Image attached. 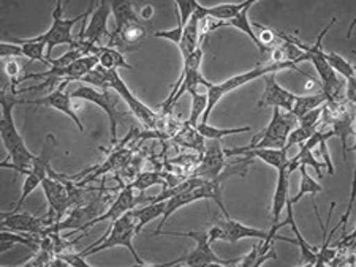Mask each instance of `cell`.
<instances>
[{
	"mask_svg": "<svg viewBox=\"0 0 356 267\" xmlns=\"http://www.w3.org/2000/svg\"><path fill=\"white\" fill-rule=\"evenodd\" d=\"M184 236L191 237L197 242V247H195L192 252L184 255V257L171 261L168 264H162L163 267H171V266H186V267H209V266H222V267H229L236 264L238 259H220L212 250V246L209 243V234L208 231H188V232H176L170 231L165 232V236ZM241 259V258H239Z\"/></svg>",
	"mask_w": 356,
	"mask_h": 267,
	"instance_id": "obj_4",
	"label": "cell"
},
{
	"mask_svg": "<svg viewBox=\"0 0 356 267\" xmlns=\"http://www.w3.org/2000/svg\"><path fill=\"white\" fill-rule=\"evenodd\" d=\"M131 210H129L127 214H124L120 218L114 220L111 228L106 231L105 236L99 239L94 246L88 247L79 253H81L83 257H90V255L103 252V250H108L113 247H124L131 253V257H134L135 263L138 266H146L145 261L138 257L136 250L134 247V237L136 236V221H135L134 214H131Z\"/></svg>",
	"mask_w": 356,
	"mask_h": 267,
	"instance_id": "obj_3",
	"label": "cell"
},
{
	"mask_svg": "<svg viewBox=\"0 0 356 267\" xmlns=\"http://www.w3.org/2000/svg\"><path fill=\"white\" fill-rule=\"evenodd\" d=\"M326 101L328 100H326V96L323 92H321V90L318 94H314V95H306V96L296 95V100H295V103H293L291 112L296 119H300L306 114V112L315 110V107L323 106Z\"/></svg>",
	"mask_w": 356,
	"mask_h": 267,
	"instance_id": "obj_30",
	"label": "cell"
},
{
	"mask_svg": "<svg viewBox=\"0 0 356 267\" xmlns=\"http://www.w3.org/2000/svg\"><path fill=\"white\" fill-rule=\"evenodd\" d=\"M57 257H60L62 259H65L68 264H70V267H92L90 263H88L86 261V257H83L81 253L74 255V253H60L57 255Z\"/></svg>",
	"mask_w": 356,
	"mask_h": 267,
	"instance_id": "obj_43",
	"label": "cell"
},
{
	"mask_svg": "<svg viewBox=\"0 0 356 267\" xmlns=\"http://www.w3.org/2000/svg\"><path fill=\"white\" fill-rule=\"evenodd\" d=\"M182 33H184V29L179 24H177V27H175V29H171V31H159V32H156V33H154V37L170 40V42L179 44L181 38H182Z\"/></svg>",
	"mask_w": 356,
	"mask_h": 267,
	"instance_id": "obj_42",
	"label": "cell"
},
{
	"mask_svg": "<svg viewBox=\"0 0 356 267\" xmlns=\"http://www.w3.org/2000/svg\"><path fill=\"white\" fill-rule=\"evenodd\" d=\"M62 7H64V2H62V0H57L56 7L53 10V24H51L48 32H44L43 35L37 37L38 42L46 44V60L48 62L53 60V58H51L53 48L59 46V44H68L70 49L78 48V42H74L72 29L78 21L89 18V15H92V10H94V3L90 5V8L86 11V13L79 15V16H76V18H72V19L62 18V13H64V8Z\"/></svg>",
	"mask_w": 356,
	"mask_h": 267,
	"instance_id": "obj_6",
	"label": "cell"
},
{
	"mask_svg": "<svg viewBox=\"0 0 356 267\" xmlns=\"http://www.w3.org/2000/svg\"><path fill=\"white\" fill-rule=\"evenodd\" d=\"M134 187H131L130 184L125 185L122 190H120V193L116 198V201H114L111 204V207L106 210L105 214H100L99 217H97L95 220H92L89 223V228L90 226H94L97 223H102V221H114L122 217L124 214H127L129 210L135 209L136 204L140 203V200H136L135 195H134Z\"/></svg>",
	"mask_w": 356,
	"mask_h": 267,
	"instance_id": "obj_19",
	"label": "cell"
},
{
	"mask_svg": "<svg viewBox=\"0 0 356 267\" xmlns=\"http://www.w3.org/2000/svg\"><path fill=\"white\" fill-rule=\"evenodd\" d=\"M343 95L347 96V100L350 101V105H355L356 103V81H355V78L347 79L346 92H343Z\"/></svg>",
	"mask_w": 356,
	"mask_h": 267,
	"instance_id": "obj_45",
	"label": "cell"
},
{
	"mask_svg": "<svg viewBox=\"0 0 356 267\" xmlns=\"http://www.w3.org/2000/svg\"><path fill=\"white\" fill-rule=\"evenodd\" d=\"M0 243H2V253L8 252V250L13 248L15 246H26L29 248H32L33 252H38L40 250V237L38 236H33V234H22V232H15V231H7V230H2L0 232Z\"/></svg>",
	"mask_w": 356,
	"mask_h": 267,
	"instance_id": "obj_25",
	"label": "cell"
},
{
	"mask_svg": "<svg viewBox=\"0 0 356 267\" xmlns=\"http://www.w3.org/2000/svg\"><path fill=\"white\" fill-rule=\"evenodd\" d=\"M42 182H43V179L40 178V175L35 174V173H31V174L26 175L24 184H22L21 198H19L18 204H16V206H15L13 212H19L21 207H22V204H24V201H26V198H27L29 195H31V193H32L33 190H37L38 187H42Z\"/></svg>",
	"mask_w": 356,
	"mask_h": 267,
	"instance_id": "obj_35",
	"label": "cell"
},
{
	"mask_svg": "<svg viewBox=\"0 0 356 267\" xmlns=\"http://www.w3.org/2000/svg\"><path fill=\"white\" fill-rule=\"evenodd\" d=\"M152 13H154V8L152 7H145V10L141 11V18H145V19H149L152 16Z\"/></svg>",
	"mask_w": 356,
	"mask_h": 267,
	"instance_id": "obj_46",
	"label": "cell"
},
{
	"mask_svg": "<svg viewBox=\"0 0 356 267\" xmlns=\"http://www.w3.org/2000/svg\"><path fill=\"white\" fill-rule=\"evenodd\" d=\"M18 90L5 87L2 90V96H0V103H2V117H0V135H2V141L5 149L8 152V158L0 163L2 168L13 169V171L19 174H31L32 173V163L35 160L37 155L27 149L18 127L15 123L13 117V107L15 105H19Z\"/></svg>",
	"mask_w": 356,
	"mask_h": 267,
	"instance_id": "obj_1",
	"label": "cell"
},
{
	"mask_svg": "<svg viewBox=\"0 0 356 267\" xmlns=\"http://www.w3.org/2000/svg\"><path fill=\"white\" fill-rule=\"evenodd\" d=\"M2 218V230L22 232V234H33L38 237L49 234L48 221L27 212H3L0 215Z\"/></svg>",
	"mask_w": 356,
	"mask_h": 267,
	"instance_id": "obj_13",
	"label": "cell"
},
{
	"mask_svg": "<svg viewBox=\"0 0 356 267\" xmlns=\"http://www.w3.org/2000/svg\"><path fill=\"white\" fill-rule=\"evenodd\" d=\"M177 13L181 16V22L179 26L182 29H186V26L188 24L192 16L195 15V7H197V0H177L175 2Z\"/></svg>",
	"mask_w": 356,
	"mask_h": 267,
	"instance_id": "obj_37",
	"label": "cell"
},
{
	"mask_svg": "<svg viewBox=\"0 0 356 267\" xmlns=\"http://www.w3.org/2000/svg\"><path fill=\"white\" fill-rule=\"evenodd\" d=\"M298 127V119L291 111L273 107V117L268 127L252 138L245 149H284L286 138L293 128Z\"/></svg>",
	"mask_w": 356,
	"mask_h": 267,
	"instance_id": "obj_5",
	"label": "cell"
},
{
	"mask_svg": "<svg viewBox=\"0 0 356 267\" xmlns=\"http://www.w3.org/2000/svg\"><path fill=\"white\" fill-rule=\"evenodd\" d=\"M67 81L60 83L59 87H57L54 92H51L49 95L43 96V98H37V100H19V105H33V106H46V107H53V110L60 111L62 114H65L72 119V121L76 123V127L79 128V132L84 133V127L81 123V119L76 114V110H74L72 96L67 95L64 92V89L67 86Z\"/></svg>",
	"mask_w": 356,
	"mask_h": 267,
	"instance_id": "obj_15",
	"label": "cell"
},
{
	"mask_svg": "<svg viewBox=\"0 0 356 267\" xmlns=\"http://www.w3.org/2000/svg\"><path fill=\"white\" fill-rule=\"evenodd\" d=\"M277 73H271V75L263 76L265 79V92L261 94L260 100H258V107H279L282 111H291L293 103H295L296 95L291 94L290 90L284 89L280 84H277L275 79Z\"/></svg>",
	"mask_w": 356,
	"mask_h": 267,
	"instance_id": "obj_16",
	"label": "cell"
},
{
	"mask_svg": "<svg viewBox=\"0 0 356 267\" xmlns=\"http://www.w3.org/2000/svg\"><path fill=\"white\" fill-rule=\"evenodd\" d=\"M70 96H72V98L90 101V103L100 106L102 110L106 112L108 117H110L111 144L113 146L116 144V141H118V122L125 116V114H120V112L116 110L120 96L116 92H114L113 89L97 90L95 87L86 86V84L79 86L78 89H74L73 92L70 94Z\"/></svg>",
	"mask_w": 356,
	"mask_h": 267,
	"instance_id": "obj_8",
	"label": "cell"
},
{
	"mask_svg": "<svg viewBox=\"0 0 356 267\" xmlns=\"http://www.w3.org/2000/svg\"><path fill=\"white\" fill-rule=\"evenodd\" d=\"M166 207V201H156V203H149L146 206L141 207H135L131 210L134 214L135 221H136V234H140L143 226H146L147 223H151L154 218L162 217Z\"/></svg>",
	"mask_w": 356,
	"mask_h": 267,
	"instance_id": "obj_26",
	"label": "cell"
},
{
	"mask_svg": "<svg viewBox=\"0 0 356 267\" xmlns=\"http://www.w3.org/2000/svg\"><path fill=\"white\" fill-rule=\"evenodd\" d=\"M286 207V214H289V225L291 226L293 230V234H295V241H296V246H300V250H301V266H315V263H317V250H315V247H312L311 243H307L306 239L302 237L301 231L298 230L296 226V221H295V217H293V203L286 201L285 204Z\"/></svg>",
	"mask_w": 356,
	"mask_h": 267,
	"instance_id": "obj_23",
	"label": "cell"
},
{
	"mask_svg": "<svg viewBox=\"0 0 356 267\" xmlns=\"http://www.w3.org/2000/svg\"><path fill=\"white\" fill-rule=\"evenodd\" d=\"M0 55H2V60H8L10 58H24L22 48L18 46V44L8 42L0 43Z\"/></svg>",
	"mask_w": 356,
	"mask_h": 267,
	"instance_id": "obj_39",
	"label": "cell"
},
{
	"mask_svg": "<svg viewBox=\"0 0 356 267\" xmlns=\"http://www.w3.org/2000/svg\"><path fill=\"white\" fill-rule=\"evenodd\" d=\"M225 157H247V158H258L263 163L269 164L271 168L279 169L282 164L289 160L285 149H245V147H233V149H223Z\"/></svg>",
	"mask_w": 356,
	"mask_h": 267,
	"instance_id": "obj_18",
	"label": "cell"
},
{
	"mask_svg": "<svg viewBox=\"0 0 356 267\" xmlns=\"http://www.w3.org/2000/svg\"><path fill=\"white\" fill-rule=\"evenodd\" d=\"M216 225H219L220 228L225 231L227 242H229V243H234V242L241 241V239H247V237L260 239L261 243H260V247H258V258L263 257L265 253H268L269 248H271L274 243V241L269 239L268 231L252 228V226L239 223V221H234L232 218H225V220L216 218Z\"/></svg>",
	"mask_w": 356,
	"mask_h": 267,
	"instance_id": "obj_12",
	"label": "cell"
},
{
	"mask_svg": "<svg viewBox=\"0 0 356 267\" xmlns=\"http://www.w3.org/2000/svg\"><path fill=\"white\" fill-rule=\"evenodd\" d=\"M110 3L111 13L116 18V29L114 31H120L127 24H131V22H140V18L135 13L134 2H130V0H113Z\"/></svg>",
	"mask_w": 356,
	"mask_h": 267,
	"instance_id": "obj_27",
	"label": "cell"
},
{
	"mask_svg": "<svg viewBox=\"0 0 356 267\" xmlns=\"http://www.w3.org/2000/svg\"><path fill=\"white\" fill-rule=\"evenodd\" d=\"M280 70H295L300 73V75L306 76L307 79H312L306 73L301 71V68L298 67L296 64H293L290 60H285V62H280V64H268V65H257L254 70H249V71H244L241 73V75L236 76H232L227 81L219 83V84H212L209 83L208 87H206V95H208V107H206L203 117H201V122L200 123H208V119L211 116V112L214 107L217 106V103L225 96L227 94L233 92V90H236L239 87L245 86L247 83L254 81V79L258 78H263L266 75H271V73H277Z\"/></svg>",
	"mask_w": 356,
	"mask_h": 267,
	"instance_id": "obj_2",
	"label": "cell"
},
{
	"mask_svg": "<svg viewBox=\"0 0 356 267\" xmlns=\"http://www.w3.org/2000/svg\"><path fill=\"white\" fill-rule=\"evenodd\" d=\"M197 132L203 136L204 139H222L223 136L228 135H238V133H245L250 132V127H239V128H217L212 127L209 123H198V127L195 128Z\"/></svg>",
	"mask_w": 356,
	"mask_h": 267,
	"instance_id": "obj_33",
	"label": "cell"
},
{
	"mask_svg": "<svg viewBox=\"0 0 356 267\" xmlns=\"http://www.w3.org/2000/svg\"><path fill=\"white\" fill-rule=\"evenodd\" d=\"M10 42L15 43V44H18V46H21V48H22V54H24V58L31 59V62L40 60V62H43L44 65H49V62L46 60V58H43L44 49H46V44L42 43V42H38L37 37L27 38V40H22V38H11Z\"/></svg>",
	"mask_w": 356,
	"mask_h": 267,
	"instance_id": "obj_29",
	"label": "cell"
},
{
	"mask_svg": "<svg viewBox=\"0 0 356 267\" xmlns=\"http://www.w3.org/2000/svg\"><path fill=\"white\" fill-rule=\"evenodd\" d=\"M252 7H247L244 8L241 13H238L234 18H232L229 21L225 22H217V24H212L209 27V31H214V29H220V27H234V29H238L241 32H244L247 37H249L252 42L257 44V48L260 49V53H266V48H263V44L260 43V40L257 38V33L254 32V27H252V22L249 21V10Z\"/></svg>",
	"mask_w": 356,
	"mask_h": 267,
	"instance_id": "obj_22",
	"label": "cell"
},
{
	"mask_svg": "<svg viewBox=\"0 0 356 267\" xmlns=\"http://www.w3.org/2000/svg\"><path fill=\"white\" fill-rule=\"evenodd\" d=\"M54 255L48 252V250L40 248L35 257H33L29 263H26L24 266H33V267H43V266H49L51 261H53Z\"/></svg>",
	"mask_w": 356,
	"mask_h": 267,
	"instance_id": "obj_41",
	"label": "cell"
},
{
	"mask_svg": "<svg viewBox=\"0 0 356 267\" xmlns=\"http://www.w3.org/2000/svg\"><path fill=\"white\" fill-rule=\"evenodd\" d=\"M42 189L46 195V200H48V214H46L44 220L48 221V225L59 223V221L64 220V215L72 206L70 203V195H68V190L64 184V180L53 179V178H44L42 182Z\"/></svg>",
	"mask_w": 356,
	"mask_h": 267,
	"instance_id": "obj_11",
	"label": "cell"
},
{
	"mask_svg": "<svg viewBox=\"0 0 356 267\" xmlns=\"http://www.w3.org/2000/svg\"><path fill=\"white\" fill-rule=\"evenodd\" d=\"M201 19H203V18H200V16L195 13L191 18V21H188V24L186 26V29H184L181 43L177 44V46H179V49H181L182 62L200 48V35H201V33H200V22H201Z\"/></svg>",
	"mask_w": 356,
	"mask_h": 267,
	"instance_id": "obj_24",
	"label": "cell"
},
{
	"mask_svg": "<svg viewBox=\"0 0 356 267\" xmlns=\"http://www.w3.org/2000/svg\"><path fill=\"white\" fill-rule=\"evenodd\" d=\"M298 169H300V173H301V184H300V191L296 193V196L290 198V201L293 204L300 203L302 200V196H306V195L315 196L317 193L323 191V187H321L317 180L311 178V174L307 173V169H306V166H304V164H301V166Z\"/></svg>",
	"mask_w": 356,
	"mask_h": 267,
	"instance_id": "obj_31",
	"label": "cell"
},
{
	"mask_svg": "<svg viewBox=\"0 0 356 267\" xmlns=\"http://www.w3.org/2000/svg\"><path fill=\"white\" fill-rule=\"evenodd\" d=\"M110 2L102 0V2L97 5V8L94 3V10H92V15L89 18V24L81 31V37H79V40L89 44H94V46H100L103 37H111V33L108 32V19H110Z\"/></svg>",
	"mask_w": 356,
	"mask_h": 267,
	"instance_id": "obj_14",
	"label": "cell"
},
{
	"mask_svg": "<svg viewBox=\"0 0 356 267\" xmlns=\"http://www.w3.org/2000/svg\"><path fill=\"white\" fill-rule=\"evenodd\" d=\"M201 62H203V49L200 46L193 54L188 55V58L182 62V75L179 76V81L175 84L168 98H166V101L162 105L163 112H170L171 107L175 106L176 101L179 100L184 94L193 92V90H197L200 86L208 87L209 81L204 79V76L200 73Z\"/></svg>",
	"mask_w": 356,
	"mask_h": 267,
	"instance_id": "obj_7",
	"label": "cell"
},
{
	"mask_svg": "<svg viewBox=\"0 0 356 267\" xmlns=\"http://www.w3.org/2000/svg\"><path fill=\"white\" fill-rule=\"evenodd\" d=\"M99 65L105 70H118V68H127V70H134L127 60L124 59V54L120 51L108 46H102L99 55Z\"/></svg>",
	"mask_w": 356,
	"mask_h": 267,
	"instance_id": "obj_28",
	"label": "cell"
},
{
	"mask_svg": "<svg viewBox=\"0 0 356 267\" xmlns=\"http://www.w3.org/2000/svg\"><path fill=\"white\" fill-rule=\"evenodd\" d=\"M323 106L315 107V110L306 112V114H304L302 117L298 119V125H300V127H302V128L317 130L318 128V121L321 117V112H323Z\"/></svg>",
	"mask_w": 356,
	"mask_h": 267,
	"instance_id": "obj_38",
	"label": "cell"
},
{
	"mask_svg": "<svg viewBox=\"0 0 356 267\" xmlns=\"http://www.w3.org/2000/svg\"><path fill=\"white\" fill-rule=\"evenodd\" d=\"M156 184L166 185L162 179V175H160V173H141L136 175V179L131 182L130 185L143 193V191H146L149 187H152Z\"/></svg>",
	"mask_w": 356,
	"mask_h": 267,
	"instance_id": "obj_36",
	"label": "cell"
},
{
	"mask_svg": "<svg viewBox=\"0 0 356 267\" xmlns=\"http://www.w3.org/2000/svg\"><path fill=\"white\" fill-rule=\"evenodd\" d=\"M257 0H245V2H236V3H220L216 5V7H203L197 2V7H195V13H197L200 18L206 19H214V21H229L234 18L238 13H241L247 7H254Z\"/></svg>",
	"mask_w": 356,
	"mask_h": 267,
	"instance_id": "obj_20",
	"label": "cell"
},
{
	"mask_svg": "<svg viewBox=\"0 0 356 267\" xmlns=\"http://www.w3.org/2000/svg\"><path fill=\"white\" fill-rule=\"evenodd\" d=\"M277 185H275L274 196H273V223H277L280 212H282L286 201H289V190H290V175L291 173L286 168V162L279 169Z\"/></svg>",
	"mask_w": 356,
	"mask_h": 267,
	"instance_id": "obj_21",
	"label": "cell"
},
{
	"mask_svg": "<svg viewBox=\"0 0 356 267\" xmlns=\"http://www.w3.org/2000/svg\"><path fill=\"white\" fill-rule=\"evenodd\" d=\"M330 138H323V139H320V143H318V149H320V155L323 157V162H325V164H326V168H328V173L330 174H334V166H332V162H331V155H330V152H328V147H326V141H328Z\"/></svg>",
	"mask_w": 356,
	"mask_h": 267,
	"instance_id": "obj_44",
	"label": "cell"
},
{
	"mask_svg": "<svg viewBox=\"0 0 356 267\" xmlns=\"http://www.w3.org/2000/svg\"><path fill=\"white\" fill-rule=\"evenodd\" d=\"M225 153L220 146L219 139H208L206 143V153L203 162H201L200 168H197L195 175H200L204 180H212L222 173L225 168Z\"/></svg>",
	"mask_w": 356,
	"mask_h": 267,
	"instance_id": "obj_17",
	"label": "cell"
},
{
	"mask_svg": "<svg viewBox=\"0 0 356 267\" xmlns=\"http://www.w3.org/2000/svg\"><path fill=\"white\" fill-rule=\"evenodd\" d=\"M325 59L328 62V65L332 68V71L342 75L343 79H352L355 78V68L350 64L347 59H343L342 55L336 53H326L325 51Z\"/></svg>",
	"mask_w": 356,
	"mask_h": 267,
	"instance_id": "obj_34",
	"label": "cell"
},
{
	"mask_svg": "<svg viewBox=\"0 0 356 267\" xmlns=\"http://www.w3.org/2000/svg\"><path fill=\"white\" fill-rule=\"evenodd\" d=\"M108 89H113L120 98H124L125 103L129 105V110L138 121H140L145 127L152 128L157 123V116L154 114L151 107L146 106L141 100H138L136 96L131 94L127 84L124 83V79L119 76L116 70H108Z\"/></svg>",
	"mask_w": 356,
	"mask_h": 267,
	"instance_id": "obj_9",
	"label": "cell"
},
{
	"mask_svg": "<svg viewBox=\"0 0 356 267\" xmlns=\"http://www.w3.org/2000/svg\"><path fill=\"white\" fill-rule=\"evenodd\" d=\"M5 62V73H7V76L11 79L10 83V87L15 89L16 86L19 84V73H21V67L18 64V60L13 59V60H3Z\"/></svg>",
	"mask_w": 356,
	"mask_h": 267,
	"instance_id": "obj_40",
	"label": "cell"
},
{
	"mask_svg": "<svg viewBox=\"0 0 356 267\" xmlns=\"http://www.w3.org/2000/svg\"><path fill=\"white\" fill-rule=\"evenodd\" d=\"M105 203H106V198L97 196L92 201H89L88 204H84V206H74V209L70 210V214H68V217L59 221V223L51 225L49 231L60 232L65 230H74V231L89 230V223L92 220H95L97 217H99L103 207H105Z\"/></svg>",
	"mask_w": 356,
	"mask_h": 267,
	"instance_id": "obj_10",
	"label": "cell"
},
{
	"mask_svg": "<svg viewBox=\"0 0 356 267\" xmlns=\"http://www.w3.org/2000/svg\"><path fill=\"white\" fill-rule=\"evenodd\" d=\"M191 94H192V111L186 125L191 128H197L200 123V119L203 117L206 107H208V95L200 94L198 89L193 90Z\"/></svg>",
	"mask_w": 356,
	"mask_h": 267,
	"instance_id": "obj_32",
	"label": "cell"
}]
</instances>
